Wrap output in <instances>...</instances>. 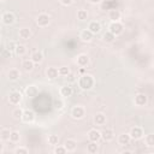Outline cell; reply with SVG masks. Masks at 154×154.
Returning <instances> with one entry per match:
<instances>
[{
    "instance_id": "obj_1",
    "label": "cell",
    "mask_w": 154,
    "mask_h": 154,
    "mask_svg": "<svg viewBox=\"0 0 154 154\" xmlns=\"http://www.w3.org/2000/svg\"><path fill=\"white\" fill-rule=\"evenodd\" d=\"M95 84V79L89 73H83L78 78V85L82 90H90Z\"/></svg>"
},
{
    "instance_id": "obj_2",
    "label": "cell",
    "mask_w": 154,
    "mask_h": 154,
    "mask_svg": "<svg viewBox=\"0 0 154 154\" xmlns=\"http://www.w3.org/2000/svg\"><path fill=\"white\" fill-rule=\"evenodd\" d=\"M85 116V108L81 105H76L71 109V117L73 119H82Z\"/></svg>"
},
{
    "instance_id": "obj_3",
    "label": "cell",
    "mask_w": 154,
    "mask_h": 154,
    "mask_svg": "<svg viewBox=\"0 0 154 154\" xmlns=\"http://www.w3.org/2000/svg\"><path fill=\"white\" fill-rule=\"evenodd\" d=\"M108 31H111L114 36H118V35H120L124 31V25L119 20L118 22H112L109 24V30Z\"/></svg>"
},
{
    "instance_id": "obj_4",
    "label": "cell",
    "mask_w": 154,
    "mask_h": 154,
    "mask_svg": "<svg viewBox=\"0 0 154 154\" xmlns=\"http://www.w3.org/2000/svg\"><path fill=\"white\" fill-rule=\"evenodd\" d=\"M49 22H51V18L47 13H40L36 18V24L40 26V28H46L49 25Z\"/></svg>"
},
{
    "instance_id": "obj_5",
    "label": "cell",
    "mask_w": 154,
    "mask_h": 154,
    "mask_svg": "<svg viewBox=\"0 0 154 154\" xmlns=\"http://www.w3.org/2000/svg\"><path fill=\"white\" fill-rule=\"evenodd\" d=\"M20 120L26 123V124L32 123L35 120V112L31 111V109H23V114H22Z\"/></svg>"
},
{
    "instance_id": "obj_6",
    "label": "cell",
    "mask_w": 154,
    "mask_h": 154,
    "mask_svg": "<svg viewBox=\"0 0 154 154\" xmlns=\"http://www.w3.org/2000/svg\"><path fill=\"white\" fill-rule=\"evenodd\" d=\"M22 101V94L17 90H12L8 95V102L11 105H18Z\"/></svg>"
},
{
    "instance_id": "obj_7",
    "label": "cell",
    "mask_w": 154,
    "mask_h": 154,
    "mask_svg": "<svg viewBox=\"0 0 154 154\" xmlns=\"http://www.w3.org/2000/svg\"><path fill=\"white\" fill-rule=\"evenodd\" d=\"M129 135H130L131 140H141L143 137V130L140 126H134V128H131Z\"/></svg>"
},
{
    "instance_id": "obj_8",
    "label": "cell",
    "mask_w": 154,
    "mask_h": 154,
    "mask_svg": "<svg viewBox=\"0 0 154 154\" xmlns=\"http://www.w3.org/2000/svg\"><path fill=\"white\" fill-rule=\"evenodd\" d=\"M147 101H148V99H147V95L146 94H143V93H140V94H137V95H135V97H134V103L136 105V106H144L146 103H147Z\"/></svg>"
},
{
    "instance_id": "obj_9",
    "label": "cell",
    "mask_w": 154,
    "mask_h": 154,
    "mask_svg": "<svg viewBox=\"0 0 154 154\" xmlns=\"http://www.w3.org/2000/svg\"><path fill=\"white\" fill-rule=\"evenodd\" d=\"M1 20H2V23H4L5 25H11V24L14 23L16 17H14V14H13L12 12H5V13L2 14V17H1Z\"/></svg>"
},
{
    "instance_id": "obj_10",
    "label": "cell",
    "mask_w": 154,
    "mask_h": 154,
    "mask_svg": "<svg viewBox=\"0 0 154 154\" xmlns=\"http://www.w3.org/2000/svg\"><path fill=\"white\" fill-rule=\"evenodd\" d=\"M88 140L90 142H99L101 140V132L96 129H91L88 132Z\"/></svg>"
},
{
    "instance_id": "obj_11",
    "label": "cell",
    "mask_w": 154,
    "mask_h": 154,
    "mask_svg": "<svg viewBox=\"0 0 154 154\" xmlns=\"http://www.w3.org/2000/svg\"><path fill=\"white\" fill-rule=\"evenodd\" d=\"M76 63H77V65H78L79 67H85V66H87V65L89 64V57H88L87 54L82 53V54L77 55Z\"/></svg>"
},
{
    "instance_id": "obj_12",
    "label": "cell",
    "mask_w": 154,
    "mask_h": 154,
    "mask_svg": "<svg viewBox=\"0 0 154 154\" xmlns=\"http://www.w3.org/2000/svg\"><path fill=\"white\" fill-rule=\"evenodd\" d=\"M37 94H38V88H37L36 85L30 84V85H28V87L25 88V95H26L28 97L32 99V97L37 96Z\"/></svg>"
},
{
    "instance_id": "obj_13",
    "label": "cell",
    "mask_w": 154,
    "mask_h": 154,
    "mask_svg": "<svg viewBox=\"0 0 154 154\" xmlns=\"http://www.w3.org/2000/svg\"><path fill=\"white\" fill-rule=\"evenodd\" d=\"M101 138L105 141V142H109L114 138V132L112 129H108L106 128L103 131H101Z\"/></svg>"
},
{
    "instance_id": "obj_14",
    "label": "cell",
    "mask_w": 154,
    "mask_h": 154,
    "mask_svg": "<svg viewBox=\"0 0 154 154\" xmlns=\"http://www.w3.org/2000/svg\"><path fill=\"white\" fill-rule=\"evenodd\" d=\"M93 36H94V34L90 32L88 29H84V30H82V31L79 32V38H81L83 42H90V41L93 40Z\"/></svg>"
},
{
    "instance_id": "obj_15",
    "label": "cell",
    "mask_w": 154,
    "mask_h": 154,
    "mask_svg": "<svg viewBox=\"0 0 154 154\" xmlns=\"http://www.w3.org/2000/svg\"><path fill=\"white\" fill-rule=\"evenodd\" d=\"M122 17V13L117 8H111L109 12H108V18L111 19V22H118Z\"/></svg>"
},
{
    "instance_id": "obj_16",
    "label": "cell",
    "mask_w": 154,
    "mask_h": 154,
    "mask_svg": "<svg viewBox=\"0 0 154 154\" xmlns=\"http://www.w3.org/2000/svg\"><path fill=\"white\" fill-rule=\"evenodd\" d=\"M88 30L90 32H93V34H99L101 31V24L99 22H96V20H93V22H90L88 24Z\"/></svg>"
},
{
    "instance_id": "obj_17",
    "label": "cell",
    "mask_w": 154,
    "mask_h": 154,
    "mask_svg": "<svg viewBox=\"0 0 154 154\" xmlns=\"http://www.w3.org/2000/svg\"><path fill=\"white\" fill-rule=\"evenodd\" d=\"M94 123L97 126H102L106 124V116L103 113H96L94 116Z\"/></svg>"
},
{
    "instance_id": "obj_18",
    "label": "cell",
    "mask_w": 154,
    "mask_h": 154,
    "mask_svg": "<svg viewBox=\"0 0 154 154\" xmlns=\"http://www.w3.org/2000/svg\"><path fill=\"white\" fill-rule=\"evenodd\" d=\"M64 147L66 148V152H73L77 148V142L72 138H67L64 143Z\"/></svg>"
},
{
    "instance_id": "obj_19",
    "label": "cell",
    "mask_w": 154,
    "mask_h": 154,
    "mask_svg": "<svg viewBox=\"0 0 154 154\" xmlns=\"http://www.w3.org/2000/svg\"><path fill=\"white\" fill-rule=\"evenodd\" d=\"M19 77H20V72H19V70H17V69H11V70L8 71V73H7V78H8L10 81H12V82L18 81Z\"/></svg>"
},
{
    "instance_id": "obj_20",
    "label": "cell",
    "mask_w": 154,
    "mask_h": 154,
    "mask_svg": "<svg viewBox=\"0 0 154 154\" xmlns=\"http://www.w3.org/2000/svg\"><path fill=\"white\" fill-rule=\"evenodd\" d=\"M59 93L63 97H70L72 95V88L70 85H63V87H60Z\"/></svg>"
},
{
    "instance_id": "obj_21",
    "label": "cell",
    "mask_w": 154,
    "mask_h": 154,
    "mask_svg": "<svg viewBox=\"0 0 154 154\" xmlns=\"http://www.w3.org/2000/svg\"><path fill=\"white\" fill-rule=\"evenodd\" d=\"M130 141H131V137L129 134H120L118 136V143L120 146H126L130 143Z\"/></svg>"
},
{
    "instance_id": "obj_22",
    "label": "cell",
    "mask_w": 154,
    "mask_h": 154,
    "mask_svg": "<svg viewBox=\"0 0 154 154\" xmlns=\"http://www.w3.org/2000/svg\"><path fill=\"white\" fill-rule=\"evenodd\" d=\"M30 59L32 60L34 64H40V63H42V60H43V54H42V52L36 51V52H34V53L31 54V58H30Z\"/></svg>"
},
{
    "instance_id": "obj_23",
    "label": "cell",
    "mask_w": 154,
    "mask_h": 154,
    "mask_svg": "<svg viewBox=\"0 0 154 154\" xmlns=\"http://www.w3.org/2000/svg\"><path fill=\"white\" fill-rule=\"evenodd\" d=\"M34 63H32V60L31 59H25L23 63H22V67H23V70L25 71V72H30V71H32L34 70Z\"/></svg>"
},
{
    "instance_id": "obj_24",
    "label": "cell",
    "mask_w": 154,
    "mask_h": 154,
    "mask_svg": "<svg viewBox=\"0 0 154 154\" xmlns=\"http://www.w3.org/2000/svg\"><path fill=\"white\" fill-rule=\"evenodd\" d=\"M46 76L49 78V79H55L59 75H58V69L57 67H53V66H51V67H48L47 70H46Z\"/></svg>"
},
{
    "instance_id": "obj_25",
    "label": "cell",
    "mask_w": 154,
    "mask_h": 154,
    "mask_svg": "<svg viewBox=\"0 0 154 154\" xmlns=\"http://www.w3.org/2000/svg\"><path fill=\"white\" fill-rule=\"evenodd\" d=\"M18 36H19L20 38H23V40H28V38H30V36H31V31H30L29 28H22V29H19V31H18Z\"/></svg>"
},
{
    "instance_id": "obj_26",
    "label": "cell",
    "mask_w": 154,
    "mask_h": 154,
    "mask_svg": "<svg viewBox=\"0 0 154 154\" xmlns=\"http://www.w3.org/2000/svg\"><path fill=\"white\" fill-rule=\"evenodd\" d=\"M87 152L90 153V154H95L99 152V146H97V142H90L88 143L87 146Z\"/></svg>"
},
{
    "instance_id": "obj_27",
    "label": "cell",
    "mask_w": 154,
    "mask_h": 154,
    "mask_svg": "<svg viewBox=\"0 0 154 154\" xmlns=\"http://www.w3.org/2000/svg\"><path fill=\"white\" fill-rule=\"evenodd\" d=\"M10 134H11V130L7 128H4L0 130V138L4 141H10Z\"/></svg>"
},
{
    "instance_id": "obj_28",
    "label": "cell",
    "mask_w": 154,
    "mask_h": 154,
    "mask_svg": "<svg viewBox=\"0 0 154 154\" xmlns=\"http://www.w3.org/2000/svg\"><path fill=\"white\" fill-rule=\"evenodd\" d=\"M14 53L18 55V57H22L26 53V47L24 45H17L16 46V49H14Z\"/></svg>"
},
{
    "instance_id": "obj_29",
    "label": "cell",
    "mask_w": 154,
    "mask_h": 154,
    "mask_svg": "<svg viewBox=\"0 0 154 154\" xmlns=\"http://www.w3.org/2000/svg\"><path fill=\"white\" fill-rule=\"evenodd\" d=\"M19 140H20V134L18 131H11V134H10V141L13 142V143H17V142H19Z\"/></svg>"
},
{
    "instance_id": "obj_30",
    "label": "cell",
    "mask_w": 154,
    "mask_h": 154,
    "mask_svg": "<svg viewBox=\"0 0 154 154\" xmlns=\"http://www.w3.org/2000/svg\"><path fill=\"white\" fill-rule=\"evenodd\" d=\"M69 73H70V67H67V66H60L58 69V75L61 77H66Z\"/></svg>"
},
{
    "instance_id": "obj_31",
    "label": "cell",
    "mask_w": 154,
    "mask_h": 154,
    "mask_svg": "<svg viewBox=\"0 0 154 154\" xmlns=\"http://www.w3.org/2000/svg\"><path fill=\"white\" fill-rule=\"evenodd\" d=\"M22 114H23V109L20 107H16L13 111H12V117L17 120H19L22 118Z\"/></svg>"
},
{
    "instance_id": "obj_32",
    "label": "cell",
    "mask_w": 154,
    "mask_h": 154,
    "mask_svg": "<svg viewBox=\"0 0 154 154\" xmlns=\"http://www.w3.org/2000/svg\"><path fill=\"white\" fill-rule=\"evenodd\" d=\"M77 19H79V20L88 19V12L85 10H78L77 11Z\"/></svg>"
},
{
    "instance_id": "obj_33",
    "label": "cell",
    "mask_w": 154,
    "mask_h": 154,
    "mask_svg": "<svg viewBox=\"0 0 154 154\" xmlns=\"http://www.w3.org/2000/svg\"><path fill=\"white\" fill-rule=\"evenodd\" d=\"M114 38H116V36H114L111 31H106V32L103 34V41H105V42H108V43H109V42H113Z\"/></svg>"
},
{
    "instance_id": "obj_34",
    "label": "cell",
    "mask_w": 154,
    "mask_h": 154,
    "mask_svg": "<svg viewBox=\"0 0 154 154\" xmlns=\"http://www.w3.org/2000/svg\"><path fill=\"white\" fill-rule=\"evenodd\" d=\"M47 141H48L49 144L57 146V144L59 143V137H58V135H49L48 138H47Z\"/></svg>"
},
{
    "instance_id": "obj_35",
    "label": "cell",
    "mask_w": 154,
    "mask_h": 154,
    "mask_svg": "<svg viewBox=\"0 0 154 154\" xmlns=\"http://www.w3.org/2000/svg\"><path fill=\"white\" fill-rule=\"evenodd\" d=\"M146 144L148 146V147H154V135L153 134H149V135H147V137H146Z\"/></svg>"
},
{
    "instance_id": "obj_36",
    "label": "cell",
    "mask_w": 154,
    "mask_h": 154,
    "mask_svg": "<svg viewBox=\"0 0 154 154\" xmlns=\"http://www.w3.org/2000/svg\"><path fill=\"white\" fill-rule=\"evenodd\" d=\"M53 106H54V108H57V109H61V108L64 107V101H63L61 99H55Z\"/></svg>"
},
{
    "instance_id": "obj_37",
    "label": "cell",
    "mask_w": 154,
    "mask_h": 154,
    "mask_svg": "<svg viewBox=\"0 0 154 154\" xmlns=\"http://www.w3.org/2000/svg\"><path fill=\"white\" fill-rule=\"evenodd\" d=\"M53 153H55V154H64V153H66V148L64 146H58L57 144L54 150H53Z\"/></svg>"
},
{
    "instance_id": "obj_38",
    "label": "cell",
    "mask_w": 154,
    "mask_h": 154,
    "mask_svg": "<svg viewBox=\"0 0 154 154\" xmlns=\"http://www.w3.org/2000/svg\"><path fill=\"white\" fill-rule=\"evenodd\" d=\"M14 153L16 154H28L29 153V149L25 148V147H18L14 149Z\"/></svg>"
},
{
    "instance_id": "obj_39",
    "label": "cell",
    "mask_w": 154,
    "mask_h": 154,
    "mask_svg": "<svg viewBox=\"0 0 154 154\" xmlns=\"http://www.w3.org/2000/svg\"><path fill=\"white\" fill-rule=\"evenodd\" d=\"M16 46H17V43H16L14 41H10L8 45H7V51H10V52H14Z\"/></svg>"
},
{
    "instance_id": "obj_40",
    "label": "cell",
    "mask_w": 154,
    "mask_h": 154,
    "mask_svg": "<svg viewBox=\"0 0 154 154\" xmlns=\"http://www.w3.org/2000/svg\"><path fill=\"white\" fill-rule=\"evenodd\" d=\"M60 1V4L61 5H64V6H69V5H71L72 4V1L73 0H59Z\"/></svg>"
},
{
    "instance_id": "obj_41",
    "label": "cell",
    "mask_w": 154,
    "mask_h": 154,
    "mask_svg": "<svg viewBox=\"0 0 154 154\" xmlns=\"http://www.w3.org/2000/svg\"><path fill=\"white\" fill-rule=\"evenodd\" d=\"M66 77H67V81H69V82H75V81H76L75 75H73V73H71V72H70V73H69Z\"/></svg>"
},
{
    "instance_id": "obj_42",
    "label": "cell",
    "mask_w": 154,
    "mask_h": 154,
    "mask_svg": "<svg viewBox=\"0 0 154 154\" xmlns=\"http://www.w3.org/2000/svg\"><path fill=\"white\" fill-rule=\"evenodd\" d=\"M88 1H89L90 4H99L101 0H88Z\"/></svg>"
},
{
    "instance_id": "obj_43",
    "label": "cell",
    "mask_w": 154,
    "mask_h": 154,
    "mask_svg": "<svg viewBox=\"0 0 154 154\" xmlns=\"http://www.w3.org/2000/svg\"><path fill=\"white\" fill-rule=\"evenodd\" d=\"M2 150H4V144H2V142L0 141V153H2Z\"/></svg>"
},
{
    "instance_id": "obj_44",
    "label": "cell",
    "mask_w": 154,
    "mask_h": 154,
    "mask_svg": "<svg viewBox=\"0 0 154 154\" xmlns=\"http://www.w3.org/2000/svg\"><path fill=\"white\" fill-rule=\"evenodd\" d=\"M79 72H81V73L83 75V73H84V67H81V70H79Z\"/></svg>"
},
{
    "instance_id": "obj_45",
    "label": "cell",
    "mask_w": 154,
    "mask_h": 154,
    "mask_svg": "<svg viewBox=\"0 0 154 154\" xmlns=\"http://www.w3.org/2000/svg\"><path fill=\"white\" fill-rule=\"evenodd\" d=\"M0 40H1V34H0Z\"/></svg>"
},
{
    "instance_id": "obj_46",
    "label": "cell",
    "mask_w": 154,
    "mask_h": 154,
    "mask_svg": "<svg viewBox=\"0 0 154 154\" xmlns=\"http://www.w3.org/2000/svg\"><path fill=\"white\" fill-rule=\"evenodd\" d=\"M0 1H6V0H0Z\"/></svg>"
}]
</instances>
